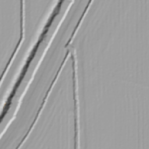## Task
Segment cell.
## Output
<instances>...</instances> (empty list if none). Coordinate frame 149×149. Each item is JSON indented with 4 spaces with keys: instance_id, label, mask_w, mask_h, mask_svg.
<instances>
[{
    "instance_id": "6da1fadb",
    "label": "cell",
    "mask_w": 149,
    "mask_h": 149,
    "mask_svg": "<svg viewBox=\"0 0 149 149\" xmlns=\"http://www.w3.org/2000/svg\"><path fill=\"white\" fill-rule=\"evenodd\" d=\"M63 2V1H59L58 3H57V5L54 8L52 14L50 15L48 19L47 22L46 23L44 27V29H43V30H42V32H41L39 38H38V41H37V42L34 45V47L33 48L31 51L30 52V55L28 56V58H27V60L26 61V63H25V64H24V66H23V69H22V71H21V72L20 73V76L18 77V79H17V81L15 83L14 86L13 87L12 90L9 95L8 96V97L7 98V100L6 101V103H5V104L3 108V109H2V113H1V122L2 121V119H3V117L5 116V115L8 112V111L10 108V106L11 103H12V100L13 97L15 96V93H16L18 87H19V86H20L22 80L24 77L26 73V72L28 70V68H29V67L30 66V64L31 61L34 58V56H35L36 53L37 52V50L38 49V47H39V45H40V43L44 39L45 36L47 34V32H48V31L49 30V28L50 26L52 24V22L54 21L55 16L58 14L59 12L60 11Z\"/></svg>"
}]
</instances>
